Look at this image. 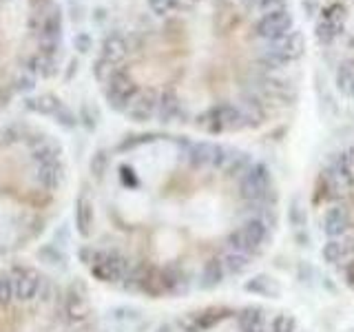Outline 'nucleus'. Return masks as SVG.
Segmentation results:
<instances>
[{"instance_id":"obj_14","label":"nucleus","mask_w":354,"mask_h":332,"mask_svg":"<svg viewBox=\"0 0 354 332\" xmlns=\"http://www.w3.org/2000/svg\"><path fill=\"white\" fill-rule=\"evenodd\" d=\"M317 5H319V0H304V9H306V14H308V16H313L315 11H317Z\"/></svg>"},{"instance_id":"obj_10","label":"nucleus","mask_w":354,"mask_h":332,"mask_svg":"<svg viewBox=\"0 0 354 332\" xmlns=\"http://www.w3.org/2000/svg\"><path fill=\"white\" fill-rule=\"evenodd\" d=\"M335 82L339 86V91L341 93H350V89H352V82H354V64L348 60H343L339 66H337V73H335Z\"/></svg>"},{"instance_id":"obj_16","label":"nucleus","mask_w":354,"mask_h":332,"mask_svg":"<svg viewBox=\"0 0 354 332\" xmlns=\"http://www.w3.org/2000/svg\"><path fill=\"white\" fill-rule=\"evenodd\" d=\"M188 3H195V0H188Z\"/></svg>"},{"instance_id":"obj_9","label":"nucleus","mask_w":354,"mask_h":332,"mask_svg":"<svg viewBox=\"0 0 354 332\" xmlns=\"http://www.w3.org/2000/svg\"><path fill=\"white\" fill-rule=\"evenodd\" d=\"M346 27H339V25H332V22L319 18L317 25H315V36H317V42L321 47H330L332 42L339 38V33H343Z\"/></svg>"},{"instance_id":"obj_4","label":"nucleus","mask_w":354,"mask_h":332,"mask_svg":"<svg viewBox=\"0 0 354 332\" xmlns=\"http://www.w3.org/2000/svg\"><path fill=\"white\" fill-rule=\"evenodd\" d=\"M0 332H104L82 290L27 266L0 270Z\"/></svg>"},{"instance_id":"obj_2","label":"nucleus","mask_w":354,"mask_h":332,"mask_svg":"<svg viewBox=\"0 0 354 332\" xmlns=\"http://www.w3.org/2000/svg\"><path fill=\"white\" fill-rule=\"evenodd\" d=\"M64 188L66 162L55 136L27 120H0V257L44 235Z\"/></svg>"},{"instance_id":"obj_12","label":"nucleus","mask_w":354,"mask_h":332,"mask_svg":"<svg viewBox=\"0 0 354 332\" xmlns=\"http://www.w3.org/2000/svg\"><path fill=\"white\" fill-rule=\"evenodd\" d=\"M151 16L155 18H164L169 14H175L177 9L182 7V0H147Z\"/></svg>"},{"instance_id":"obj_1","label":"nucleus","mask_w":354,"mask_h":332,"mask_svg":"<svg viewBox=\"0 0 354 332\" xmlns=\"http://www.w3.org/2000/svg\"><path fill=\"white\" fill-rule=\"evenodd\" d=\"M268 164L221 142L133 133L100 149L75 202L95 282L142 299L208 295L257 266L279 230Z\"/></svg>"},{"instance_id":"obj_3","label":"nucleus","mask_w":354,"mask_h":332,"mask_svg":"<svg viewBox=\"0 0 354 332\" xmlns=\"http://www.w3.org/2000/svg\"><path fill=\"white\" fill-rule=\"evenodd\" d=\"M60 51L58 0H0V109L51 77Z\"/></svg>"},{"instance_id":"obj_5","label":"nucleus","mask_w":354,"mask_h":332,"mask_svg":"<svg viewBox=\"0 0 354 332\" xmlns=\"http://www.w3.org/2000/svg\"><path fill=\"white\" fill-rule=\"evenodd\" d=\"M321 257L354 295V142L337 151L313 186Z\"/></svg>"},{"instance_id":"obj_17","label":"nucleus","mask_w":354,"mask_h":332,"mask_svg":"<svg viewBox=\"0 0 354 332\" xmlns=\"http://www.w3.org/2000/svg\"><path fill=\"white\" fill-rule=\"evenodd\" d=\"M352 3H354V0H352Z\"/></svg>"},{"instance_id":"obj_7","label":"nucleus","mask_w":354,"mask_h":332,"mask_svg":"<svg viewBox=\"0 0 354 332\" xmlns=\"http://www.w3.org/2000/svg\"><path fill=\"white\" fill-rule=\"evenodd\" d=\"M292 29H295V18L288 9H277V11H268V14H261L252 25L254 36L266 42L281 40Z\"/></svg>"},{"instance_id":"obj_15","label":"nucleus","mask_w":354,"mask_h":332,"mask_svg":"<svg viewBox=\"0 0 354 332\" xmlns=\"http://www.w3.org/2000/svg\"><path fill=\"white\" fill-rule=\"evenodd\" d=\"M241 7L246 9V11H254V9H259V0H239Z\"/></svg>"},{"instance_id":"obj_8","label":"nucleus","mask_w":354,"mask_h":332,"mask_svg":"<svg viewBox=\"0 0 354 332\" xmlns=\"http://www.w3.org/2000/svg\"><path fill=\"white\" fill-rule=\"evenodd\" d=\"M268 49H274L279 53H286L290 55L292 60L301 58V53L306 49V40H304V33L299 29H292L288 36H283L281 40H274V42H268Z\"/></svg>"},{"instance_id":"obj_6","label":"nucleus","mask_w":354,"mask_h":332,"mask_svg":"<svg viewBox=\"0 0 354 332\" xmlns=\"http://www.w3.org/2000/svg\"><path fill=\"white\" fill-rule=\"evenodd\" d=\"M155 332H308L281 308L246 302H221L188 308Z\"/></svg>"},{"instance_id":"obj_13","label":"nucleus","mask_w":354,"mask_h":332,"mask_svg":"<svg viewBox=\"0 0 354 332\" xmlns=\"http://www.w3.org/2000/svg\"><path fill=\"white\" fill-rule=\"evenodd\" d=\"M259 9L263 11V14L277 11V9H286V0H259Z\"/></svg>"},{"instance_id":"obj_11","label":"nucleus","mask_w":354,"mask_h":332,"mask_svg":"<svg viewBox=\"0 0 354 332\" xmlns=\"http://www.w3.org/2000/svg\"><path fill=\"white\" fill-rule=\"evenodd\" d=\"M321 18L332 22V25L346 27V20H348V7H346V3H332V5L324 7V9H321Z\"/></svg>"}]
</instances>
